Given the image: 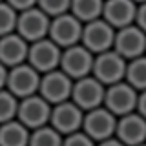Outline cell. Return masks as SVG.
I'll return each instance as SVG.
<instances>
[{
    "mask_svg": "<svg viewBox=\"0 0 146 146\" xmlns=\"http://www.w3.org/2000/svg\"><path fill=\"white\" fill-rule=\"evenodd\" d=\"M27 44L18 33H7L0 36V62L6 68H13L17 64L26 62Z\"/></svg>",
    "mask_w": 146,
    "mask_h": 146,
    "instance_id": "17",
    "label": "cell"
},
{
    "mask_svg": "<svg viewBox=\"0 0 146 146\" xmlns=\"http://www.w3.org/2000/svg\"><path fill=\"white\" fill-rule=\"evenodd\" d=\"M82 117H84V111L73 100L68 99V100H62V102L51 104L48 124L55 128L60 135H68V133L80 130Z\"/></svg>",
    "mask_w": 146,
    "mask_h": 146,
    "instance_id": "14",
    "label": "cell"
},
{
    "mask_svg": "<svg viewBox=\"0 0 146 146\" xmlns=\"http://www.w3.org/2000/svg\"><path fill=\"white\" fill-rule=\"evenodd\" d=\"M115 122H117V117L111 111H108L104 106H97L93 110L84 111L80 130L90 139L99 143V141H104L108 137H113V133H115Z\"/></svg>",
    "mask_w": 146,
    "mask_h": 146,
    "instance_id": "7",
    "label": "cell"
},
{
    "mask_svg": "<svg viewBox=\"0 0 146 146\" xmlns=\"http://www.w3.org/2000/svg\"><path fill=\"white\" fill-rule=\"evenodd\" d=\"M137 146H144V143H143V144H137Z\"/></svg>",
    "mask_w": 146,
    "mask_h": 146,
    "instance_id": "30",
    "label": "cell"
},
{
    "mask_svg": "<svg viewBox=\"0 0 146 146\" xmlns=\"http://www.w3.org/2000/svg\"><path fill=\"white\" fill-rule=\"evenodd\" d=\"M91 64H93V53L79 42L60 51L58 70L64 71L71 80H77L80 77L91 75Z\"/></svg>",
    "mask_w": 146,
    "mask_h": 146,
    "instance_id": "4",
    "label": "cell"
},
{
    "mask_svg": "<svg viewBox=\"0 0 146 146\" xmlns=\"http://www.w3.org/2000/svg\"><path fill=\"white\" fill-rule=\"evenodd\" d=\"M6 77H7V68L0 62V90L6 88Z\"/></svg>",
    "mask_w": 146,
    "mask_h": 146,
    "instance_id": "28",
    "label": "cell"
},
{
    "mask_svg": "<svg viewBox=\"0 0 146 146\" xmlns=\"http://www.w3.org/2000/svg\"><path fill=\"white\" fill-rule=\"evenodd\" d=\"M144 91V90H143ZM141 91H137L135 88H131L128 82L119 80L113 82L104 88V99H102V106L111 111L115 117L126 115V113L135 111L137 108V97Z\"/></svg>",
    "mask_w": 146,
    "mask_h": 146,
    "instance_id": "1",
    "label": "cell"
},
{
    "mask_svg": "<svg viewBox=\"0 0 146 146\" xmlns=\"http://www.w3.org/2000/svg\"><path fill=\"white\" fill-rule=\"evenodd\" d=\"M17 15L18 11H15L6 0H0V36L15 31Z\"/></svg>",
    "mask_w": 146,
    "mask_h": 146,
    "instance_id": "23",
    "label": "cell"
},
{
    "mask_svg": "<svg viewBox=\"0 0 146 146\" xmlns=\"http://www.w3.org/2000/svg\"><path fill=\"white\" fill-rule=\"evenodd\" d=\"M71 86H73V80L64 71H60L57 68V70L40 73L36 93L44 100H48L49 104H57V102H62V100L70 99Z\"/></svg>",
    "mask_w": 146,
    "mask_h": 146,
    "instance_id": "9",
    "label": "cell"
},
{
    "mask_svg": "<svg viewBox=\"0 0 146 146\" xmlns=\"http://www.w3.org/2000/svg\"><path fill=\"white\" fill-rule=\"evenodd\" d=\"M104 88L106 86L100 84L93 75L80 77V79L73 80L70 100H73L82 111H88V110H93L97 106H102Z\"/></svg>",
    "mask_w": 146,
    "mask_h": 146,
    "instance_id": "13",
    "label": "cell"
},
{
    "mask_svg": "<svg viewBox=\"0 0 146 146\" xmlns=\"http://www.w3.org/2000/svg\"><path fill=\"white\" fill-rule=\"evenodd\" d=\"M80 33H82V22L77 20L70 11L49 18L48 38L55 42L60 49L70 48L73 44H79Z\"/></svg>",
    "mask_w": 146,
    "mask_h": 146,
    "instance_id": "2",
    "label": "cell"
},
{
    "mask_svg": "<svg viewBox=\"0 0 146 146\" xmlns=\"http://www.w3.org/2000/svg\"><path fill=\"white\" fill-rule=\"evenodd\" d=\"M27 146H62V135L49 124L29 130Z\"/></svg>",
    "mask_w": 146,
    "mask_h": 146,
    "instance_id": "21",
    "label": "cell"
},
{
    "mask_svg": "<svg viewBox=\"0 0 146 146\" xmlns=\"http://www.w3.org/2000/svg\"><path fill=\"white\" fill-rule=\"evenodd\" d=\"M70 2L71 0H36V7L51 18L70 11Z\"/></svg>",
    "mask_w": 146,
    "mask_h": 146,
    "instance_id": "24",
    "label": "cell"
},
{
    "mask_svg": "<svg viewBox=\"0 0 146 146\" xmlns=\"http://www.w3.org/2000/svg\"><path fill=\"white\" fill-rule=\"evenodd\" d=\"M38 80H40V73L35 68H31L27 62H22L13 68H7L6 90H9L17 99H22L36 93Z\"/></svg>",
    "mask_w": 146,
    "mask_h": 146,
    "instance_id": "11",
    "label": "cell"
},
{
    "mask_svg": "<svg viewBox=\"0 0 146 146\" xmlns=\"http://www.w3.org/2000/svg\"><path fill=\"white\" fill-rule=\"evenodd\" d=\"M62 146H95V141L90 139L82 130L62 135Z\"/></svg>",
    "mask_w": 146,
    "mask_h": 146,
    "instance_id": "25",
    "label": "cell"
},
{
    "mask_svg": "<svg viewBox=\"0 0 146 146\" xmlns=\"http://www.w3.org/2000/svg\"><path fill=\"white\" fill-rule=\"evenodd\" d=\"M111 49L115 53H119L122 58H126V60L144 55V49H146L144 29H141V27H137L133 24L115 29Z\"/></svg>",
    "mask_w": 146,
    "mask_h": 146,
    "instance_id": "10",
    "label": "cell"
},
{
    "mask_svg": "<svg viewBox=\"0 0 146 146\" xmlns=\"http://www.w3.org/2000/svg\"><path fill=\"white\" fill-rule=\"evenodd\" d=\"M113 35L115 29L102 18H95L86 24H82V33H80V44L86 49H90L93 55L102 53L106 49H111L113 44Z\"/></svg>",
    "mask_w": 146,
    "mask_h": 146,
    "instance_id": "12",
    "label": "cell"
},
{
    "mask_svg": "<svg viewBox=\"0 0 146 146\" xmlns=\"http://www.w3.org/2000/svg\"><path fill=\"white\" fill-rule=\"evenodd\" d=\"M49 111H51V104L48 100H44L38 93H33L18 99L15 119L18 122H22L27 130H35V128L48 124Z\"/></svg>",
    "mask_w": 146,
    "mask_h": 146,
    "instance_id": "3",
    "label": "cell"
},
{
    "mask_svg": "<svg viewBox=\"0 0 146 146\" xmlns=\"http://www.w3.org/2000/svg\"><path fill=\"white\" fill-rule=\"evenodd\" d=\"M48 27H49V17L44 11H40L36 6L18 11L15 33L20 35L27 44L48 36Z\"/></svg>",
    "mask_w": 146,
    "mask_h": 146,
    "instance_id": "6",
    "label": "cell"
},
{
    "mask_svg": "<svg viewBox=\"0 0 146 146\" xmlns=\"http://www.w3.org/2000/svg\"><path fill=\"white\" fill-rule=\"evenodd\" d=\"M122 80L128 82L137 91H143L146 88V58H144V55L126 60Z\"/></svg>",
    "mask_w": 146,
    "mask_h": 146,
    "instance_id": "19",
    "label": "cell"
},
{
    "mask_svg": "<svg viewBox=\"0 0 146 146\" xmlns=\"http://www.w3.org/2000/svg\"><path fill=\"white\" fill-rule=\"evenodd\" d=\"M95 146H124V144H122L117 137H108V139H104V141H99Z\"/></svg>",
    "mask_w": 146,
    "mask_h": 146,
    "instance_id": "27",
    "label": "cell"
},
{
    "mask_svg": "<svg viewBox=\"0 0 146 146\" xmlns=\"http://www.w3.org/2000/svg\"><path fill=\"white\" fill-rule=\"evenodd\" d=\"M133 2H137V4H141V2H146V0H133Z\"/></svg>",
    "mask_w": 146,
    "mask_h": 146,
    "instance_id": "29",
    "label": "cell"
},
{
    "mask_svg": "<svg viewBox=\"0 0 146 146\" xmlns=\"http://www.w3.org/2000/svg\"><path fill=\"white\" fill-rule=\"evenodd\" d=\"M60 51L55 42L44 36L40 40H35V42H29L27 46V57L26 62L29 64L31 68H35L38 73H46L58 68V62H60Z\"/></svg>",
    "mask_w": 146,
    "mask_h": 146,
    "instance_id": "8",
    "label": "cell"
},
{
    "mask_svg": "<svg viewBox=\"0 0 146 146\" xmlns=\"http://www.w3.org/2000/svg\"><path fill=\"white\" fill-rule=\"evenodd\" d=\"M27 139L29 130L17 119L0 124V146H27Z\"/></svg>",
    "mask_w": 146,
    "mask_h": 146,
    "instance_id": "18",
    "label": "cell"
},
{
    "mask_svg": "<svg viewBox=\"0 0 146 146\" xmlns=\"http://www.w3.org/2000/svg\"><path fill=\"white\" fill-rule=\"evenodd\" d=\"M102 2L104 0H71L70 2V13L82 24L100 17L102 13Z\"/></svg>",
    "mask_w": 146,
    "mask_h": 146,
    "instance_id": "20",
    "label": "cell"
},
{
    "mask_svg": "<svg viewBox=\"0 0 146 146\" xmlns=\"http://www.w3.org/2000/svg\"><path fill=\"white\" fill-rule=\"evenodd\" d=\"M17 106H18V99L15 95L6 88L0 90V124L17 117Z\"/></svg>",
    "mask_w": 146,
    "mask_h": 146,
    "instance_id": "22",
    "label": "cell"
},
{
    "mask_svg": "<svg viewBox=\"0 0 146 146\" xmlns=\"http://www.w3.org/2000/svg\"><path fill=\"white\" fill-rule=\"evenodd\" d=\"M6 2L15 9V11H24L27 7L36 6V0H6Z\"/></svg>",
    "mask_w": 146,
    "mask_h": 146,
    "instance_id": "26",
    "label": "cell"
},
{
    "mask_svg": "<svg viewBox=\"0 0 146 146\" xmlns=\"http://www.w3.org/2000/svg\"><path fill=\"white\" fill-rule=\"evenodd\" d=\"M113 137H117L124 146L143 144L144 139H146V121H144V117L139 115V113H135V111L117 117Z\"/></svg>",
    "mask_w": 146,
    "mask_h": 146,
    "instance_id": "15",
    "label": "cell"
},
{
    "mask_svg": "<svg viewBox=\"0 0 146 146\" xmlns=\"http://www.w3.org/2000/svg\"><path fill=\"white\" fill-rule=\"evenodd\" d=\"M137 6L139 4L133 2V0H104L100 18L106 20L113 29L130 26V24H133Z\"/></svg>",
    "mask_w": 146,
    "mask_h": 146,
    "instance_id": "16",
    "label": "cell"
},
{
    "mask_svg": "<svg viewBox=\"0 0 146 146\" xmlns=\"http://www.w3.org/2000/svg\"><path fill=\"white\" fill-rule=\"evenodd\" d=\"M126 68V58H122L113 49H106L102 53L93 55V64H91V75L97 79L100 84L110 86L113 82L122 80Z\"/></svg>",
    "mask_w": 146,
    "mask_h": 146,
    "instance_id": "5",
    "label": "cell"
}]
</instances>
